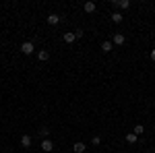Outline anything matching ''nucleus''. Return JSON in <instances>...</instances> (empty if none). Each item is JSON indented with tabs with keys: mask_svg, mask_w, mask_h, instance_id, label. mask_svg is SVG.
Wrapping results in <instances>:
<instances>
[{
	"mask_svg": "<svg viewBox=\"0 0 155 153\" xmlns=\"http://www.w3.org/2000/svg\"><path fill=\"white\" fill-rule=\"evenodd\" d=\"M31 143H33V139H31L29 135H23V137H21V145H23V149H29Z\"/></svg>",
	"mask_w": 155,
	"mask_h": 153,
	"instance_id": "8",
	"label": "nucleus"
},
{
	"mask_svg": "<svg viewBox=\"0 0 155 153\" xmlns=\"http://www.w3.org/2000/svg\"><path fill=\"white\" fill-rule=\"evenodd\" d=\"M62 39H64L66 44H72V42H77V35H74L72 31H68V33H64V35H62Z\"/></svg>",
	"mask_w": 155,
	"mask_h": 153,
	"instance_id": "11",
	"label": "nucleus"
},
{
	"mask_svg": "<svg viewBox=\"0 0 155 153\" xmlns=\"http://www.w3.org/2000/svg\"><path fill=\"white\" fill-rule=\"evenodd\" d=\"M114 4H116V8H120V11H126V8H130V0H116Z\"/></svg>",
	"mask_w": 155,
	"mask_h": 153,
	"instance_id": "5",
	"label": "nucleus"
},
{
	"mask_svg": "<svg viewBox=\"0 0 155 153\" xmlns=\"http://www.w3.org/2000/svg\"><path fill=\"white\" fill-rule=\"evenodd\" d=\"M124 42H126V37L122 35V33H114V35H112V44H114V46H122Z\"/></svg>",
	"mask_w": 155,
	"mask_h": 153,
	"instance_id": "3",
	"label": "nucleus"
},
{
	"mask_svg": "<svg viewBox=\"0 0 155 153\" xmlns=\"http://www.w3.org/2000/svg\"><path fill=\"white\" fill-rule=\"evenodd\" d=\"M48 25H58L60 23V15H56V12H52V15H48Z\"/></svg>",
	"mask_w": 155,
	"mask_h": 153,
	"instance_id": "9",
	"label": "nucleus"
},
{
	"mask_svg": "<svg viewBox=\"0 0 155 153\" xmlns=\"http://www.w3.org/2000/svg\"><path fill=\"white\" fill-rule=\"evenodd\" d=\"M21 52H23L25 56L33 54V52H35V46H33V42H23V44H21Z\"/></svg>",
	"mask_w": 155,
	"mask_h": 153,
	"instance_id": "1",
	"label": "nucleus"
},
{
	"mask_svg": "<svg viewBox=\"0 0 155 153\" xmlns=\"http://www.w3.org/2000/svg\"><path fill=\"white\" fill-rule=\"evenodd\" d=\"M137 141H139V137H137L134 132H128V135H126V143H130V145H132V143H137Z\"/></svg>",
	"mask_w": 155,
	"mask_h": 153,
	"instance_id": "14",
	"label": "nucleus"
},
{
	"mask_svg": "<svg viewBox=\"0 0 155 153\" xmlns=\"http://www.w3.org/2000/svg\"><path fill=\"white\" fill-rule=\"evenodd\" d=\"M112 48H114V44H112V39H106L104 44H101V52H112Z\"/></svg>",
	"mask_w": 155,
	"mask_h": 153,
	"instance_id": "12",
	"label": "nucleus"
},
{
	"mask_svg": "<svg viewBox=\"0 0 155 153\" xmlns=\"http://www.w3.org/2000/svg\"><path fill=\"white\" fill-rule=\"evenodd\" d=\"M74 35H77V39H81V37L85 35V31H83V29H77V31H74Z\"/></svg>",
	"mask_w": 155,
	"mask_h": 153,
	"instance_id": "17",
	"label": "nucleus"
},
{
	"mask_svg": "<svg viewBox=\"0 0 155 153\" xmlns=\"http://www.w3.org/2000/svg\"><path fill=\"white\" fill-rule=\"evenodd\" d=\"M39 135H41V137H48V135H50V128H48V126H41Z\"/></svg>",
	"mask_w": 155,
	"mask_h": 153,
	"instance_id": "15",
	"label": "nucleus"
},
{
	"mask_svg": "<svg viewBox=\"0 0 155 153\" xmlns=\"http://www.w3.org/2000/svg\"><path fill=\"white\" fill-rule=\"evenodd\" d=\"M72 151H74V153H85V151H87V145L81 143V141H77L74 145H72Z\"/></svg>",
	"mask_w": 155,
	"mask_h": 153,
	"instance_id": "6",
	"label": "nucleus"
},
{
	"mask_svg": "<svg viewBox=\"0 0 155 153\" xmlns=\"http://www.w3.org/2000/svg\"><path fill=\"white\" fill-rule=\"evenodd\" d=\"M145 153H149V151H145Z\"/></svg>",
	"mask_w": 155,
	"mask_h": 153,
	"instance_id": "19",
	"label": "nucleus"
},
{
	"mask_svg": "<svg viewBox=\"0 0 155 153\" xmlns=\"http://www.w3.org/2000/svg\"><path fill=\"white\" fill-rule=\"evenodd\" d=\"M132 132H134L137 137H141V135H143V132H145V126H143V124H137V126L132 128Z\"/></svg>",
	"mask_w": 155,
	"mask_h": 153,
	"instance_id": "13",
	"label": "nucleus"
},
{
	"mask_svg": "<svg viewBox=\"0 0 155 153\" xmlns=\"http://www.w3.org/2000/svg\"><path fill=\"white\" fill-rule=\"evenodd\" d=\"M39 149H41V151H46V153H50L52 149H54V143L50 141V139H44L41 145H39Z\"/></svg>",
	"mask_w": 155,
	"mask_h": 153,
	"instance_id": "2",
	"label": "nucleus"
},
{
	"mask_svg": "<svg viewBox=\"0 0 155 153\" xmlns=\"http://www.w3.org/2000/svg\"><path fill=\"white\" fill-rule=\"evenodd\" d=\"M37 60H39V62H48L50 60V52L48 50H37Z\"/></svg>",
	"mask_w": 155,
	"mask_h": 153,
	"instance_id": "4",
	"label": "nucleus"
},
{
	"mask_svg": "<svg viewBox=\"0 0 155 153\" xmlns=\"http://www.w3.org/2000/svg\"><path fill=\"white\" fill-rule=\"evenodd\" d=\"M110 17H112V21H114L116 25H118V23H122V19H124V17H122V12H120V11H114L112 15H110Z\"/></svg>",
	"mask_w": 155,
	"mask_h": 153,
	"instance_id": "10",
	"label": "nucleus"
},
{
	"mask_svg": "<svg viewBox=\"0 0 155 153\" xmlns=\"http://www.w3.org/2000/svg\"><path fill=\"white\" fill-rule=\"evenodd\" d=\"M149 58H151V60L155 62V50H151V54H149Z\"/></svg>",
	"mask_w": 155,
	"mask_h": 153,
	"instance_id": "18",
	"label": "nucleus"
},
{
	"mask_svg": "<svg viewBox=\"0 0 155 153\" xmlns=\"http://www.w3.org/2000/svg\"><path fill=\"white\" fill-rule=\"evenodd\" d=\"M95 8H97V4H95V2H91V0L83 4V11H85V12H89V15H91V12H95Z\"/></svg>",
	"mask_w": 155,
	"mask_h": 153,
	"instance_id": "7",
	"label": "nucleus"
},
{
	"mask_svg": "<svg viewBox=\"0 0 155 153\" xmlns=\"http://www.w3.org/2000/svg\"><path fill=\"white\" fill-rule=\"evenodd\" d=\"M91 143H93V145H95V147H97V145H99V143H101V137H97V135H95V137H93V139H91Z\"/></svg>",
	"mask_w": 155,
	"mask_h": 153,
	"instance_id": "16",
	"label": "nucleus"
}]
</instances>
